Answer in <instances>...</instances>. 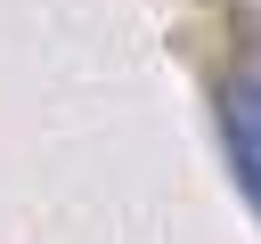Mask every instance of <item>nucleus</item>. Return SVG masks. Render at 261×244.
<instances>
[{
  "label": "nucleus",
  "mask_w": 261,
  "mask_h": 244,
  "mask_svg": "<svg viewBox=\"0 0 261 244\" xmlns=\"http://www.w3.org/2000/svg\"><path fill=\"white\" fill-rule=\"evenodd\" d=\"M220 146H228V171H237L245 203L261 211V65H237L220 81Z\"/></svg>",
  "instance_id": "1"
}]
</instances>
